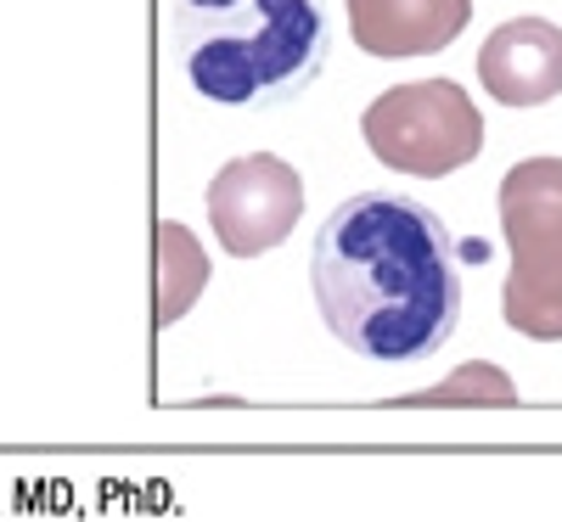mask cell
Segmentation results:
<instances>
[{"mask_svg": "<svg viewBox=\"0 0 562 522\" xmlns=\"http://www.w3.org/2000/svg\"><path fill=\"white\" fill-rule=\"evenodd\" d=\"M315 304L360 360L416 365L456 338L461 253L445 219L389 192L349 197L315 236Z\"/></svg>", "mask_w": 562, "mask_h": 522, "instance_id": "cell-1", "label": "cell"}, {"mask_svg": "<svg viewBox=\"0 0 562 522\" xmlns=\"http://www.w3.org/2000/svg\"><path fill=\"white\" fill-rule=\"evenodd\" d=\"M175 52L220 107H288L321 79L333 29L321 0H175Z\"/></svg>", "mask_w": 562, "mask_h": 522, "instance_id": "cell-2", "label": "cell"}, {"mask_svg": "<svg viewBox=\"0 0 562 522\" xmlns=\"http://www.w3.org/2000/svg\"><path fill=\"white\" fill-rule=\"evenodd\" d=\"M501 230L512 275L506 326L529 343H562V158H524L501 180Z\"/></svg>", "mask_w": 562, "mask_h": 522, "instance_id": "cell-3", "label": "cell"}, {"mask_svg": "<svg viewBox=\"0 0 562 522\" xmlns=\"http://www.w3.org/2000/svg\"><path fill=\"white\" fill-rule=\"evenodd\" d=\"M360 135L378 163L416 180H439L484 152V113L456 79H416L383 90L366 107Z\"/></svg>", "mask_w": 562, "mask_h": 522, "instance_id": "cell-4", "label": "cell"}, {"mask_svg": "<svg viewBox=\"0 0 562 522\" xmlns=\"http://www.w3.org/2000/svg\"><path fill=\"white\" fill-rule=\"evenodd\" d=\"M304 214V174L276 152H243L209 180V225L231 259H259L293 236Z\"/></svg>", "mask_w": 562, "mask_h": 522, "instance_id": "cell-5", "label": "cell"}, {"mask_svg": "<svg viewBox=\"0 0 562 522\" xmlns=\"http://www.w3.org/2000/svg\"><path fill=\"white\" fill-rule=\"evenodd\" d=\"M479 79L501 107H546L562 97V29L551 18H506L479 52Z\"/></svg>", "mask_w": 562, "mask_h": 522, "instance_id": "cell-6", "label": "cell"}, {"mask_svg": "<svg viewBox=\"0 0 562 522\" xmlns=\"http://www.w3.org/2000/svg\"><path fill=\"white\" fill-rule=\"evenodd\" d=\"M366 57H434L473 23V0H344Z\"/></svg>", "mask_w": 562, "mask_h": 522, "instance_id": "cell-7", "label": "cell"}, {"mask_svg": "<svg viewBox=\"0 0 562 522\" xmlns=\"http://www.w3.org/2000/svg\"><path fill=\"white\" fill-rule=\"evenodd\" d=\"M153 253H158V270H153L158 304H153V320H158V331H169L186 309L203 298V287H209V253H203L198 236L186 225H175V219L158 225Z\"/></svg>", "mask_w": 562, "mask_h": 522, "instance_id": "cell-8", "label": "cell"}, {"mask_svg": "<svg viewBox=\"0 0 562 522\" xmlns=\"http://www.w3.org/2000/svg\"><path fill=\"white\" fill-rule=\"evenodd\" d=\"M405 410H428V405H445V410H512L518 405V388H512V376L490 360H467L456 365L445 383L434 388H416L400 399Z\"/></svg>", "mask_w": 562, "mask_h": 522, "instance_id": "cell-9", "label": "cell"}, {"mask_svg": "<svg viewBox=\"0 0 562 522\" xmlns=\"http://www.w3.org/2000/svg\"><path fill=\"white\" fill-rule=\"evenodd\" d=\"M461 259H473V264H484V259H490V242H467V248H461Z\"/></svg>", "mask_w": 562, "mask_h": 522, "instance_id": "cell-10", "label": "cell"}]
</instances>
